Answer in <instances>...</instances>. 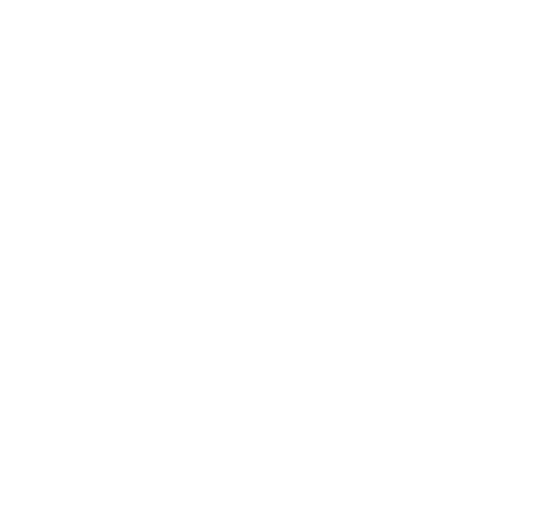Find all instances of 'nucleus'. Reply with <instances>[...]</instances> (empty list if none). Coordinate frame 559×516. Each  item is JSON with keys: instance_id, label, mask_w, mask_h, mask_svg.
<instances>
[]
</instances>
